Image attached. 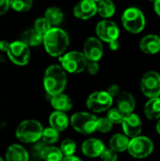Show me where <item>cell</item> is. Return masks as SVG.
<instances>
[{"instance_id":"cell-1","label":"cell","mask_w":160,"mask_h":161,"mask_svg":"<svg viewBox=\"0 0 160 161\" xmlns=\"http://www.w3.org/2000/svg\"><path fill=\"white\" fill-rule=\"evenodd\" d=\"M43 86L50 96L63 93L67 86V75L64 69L57 64L47 67L43 75Z\"/></svg>"},{"instance_id":"cell-2","label":"cell","mask_w":160,"mask_h":161,"mask_svg":"<svg viewBox=\"0 0 160 161\" xmlns=\"http://www.w3.org/2000/svg\"><path fill=\"white\" fill-rule=\"evenodd\" d=\"M70 39L68 34L61 28L52 27L43 36V45L48 53L52 57H62L68 48Z\"/></svg>"},{"instance_id":"cell-3","label":"cell","mask_w":160,"mask_h":161,"mask_svg":"<svg viewBox=\"0 0 160 161\" xmlns=\"http://www.w3.org/2000/svg\"><path fill=\"white\" fill-rule=\"evenodd\" d=\"M43 127L41 124L33 119L23 121L15 130L16 138L24 143H35L41 139Z\"/></svg>"},{"instance_id":"cell-4","label":"cell","mask_w":160,"mask_h":161,"mask_svg":"<svg viewBox=\"0 0 160 161\" xmlns=\"http://www.w3.org/2000/svg\"><path fill=\"white\" fill-rule=\"evenodd\" d=\"M122 22L124 29L132 34L141 33L146 25L143 12L135 7L126 8L122 15Z\"/></svg>"},{"instance_id":"cell-5","label":"cell","mask_w":160,"mask_h":161,"mask_svg":"<svg viewBox=\"0 0 160 161\" xmlns=\"http://www.w3.org/2000/svg\"><path fill=\"white\" fill-rule=\"evenodd\" d=\"M98 118L89 112H76L72 115L70 124L73 128L84 135H90L96 131Z\"/></svg>"},{"instance_id":"cell-6","label":"cell","mask_w":160,"mask_h":161,"mask_svg":"<svg viewBox=\"0 0 160 161\" xmlns=\"http://www.w3.org/2000/svg\"><path fill=\"white\" fill-rule=\"evenodd\" d=\"M59 61L64 71L70 74L82 73L87 68L89 62L83 52L79 51H71L64 54L62 57H60Z\"/></svg>"},{"instance_id":"cell-7","label":"cell","mask_w":160,"mask_h":161,"mask_svg":"<svg viewBox=\"0 0 160 161\" xmlns=\"http://www.w3.org/2000/svg\"><path fill=\"white\" fill-rule=\"evenodd\" d=\"M127 151L134 158L142 159L149 157L153 153L154 142L148 137L139 136L130 140Z\"/></svg>"},{"instance_id":"cell-8","label":"cell","mask_w":160,"mask_h":161,"mask_svg":"<svg viewBox=\"0 0 160 161\" xmlns=\"http://www.w3.org/2000/svg\"><path fill=\"white\" fill-rule=\"evenodd\" d=\"M141 91L150 99L160 97V74L156 71L145 73L141 79Z\"/></svg>"},{"instance_id":"cell-9","label":"cell","mask_w":160,"mask_h":161,"mask_svg":"<svg viewBox=\"0 0 160 161\" xmlns=\"http://www.w3.org/2000/svg\"><path fill=\"white\" fill-rule=\"evenodd\" d=\"M113 104V98L105 91L94 92L87 99V107L95 113H101L108 110Z\"/></svg>"},{"instance_id":"cell-10","label":"cell","mask_w":160,"mask_h":161,"mask_svg":"<svg viewBox=\"0 0 160 161\" xmlns=\"http://www.w3.org/2000/svg\"><path fill=\"white\" fill-rule=\"evenodd\" d=\"M7 54L11 62L19 66H24L29 61L30 48L22 41H15L10 43Z\"/></svg>"},{"instance_id":"cell-11","label":"cell","mask_w":160,"mask_h":161,"mask_svg":"<svg viewBox=\"0 0 160 161\" xmlns=\"http://www.w3.org/2000/svg\"><path fill=\"white\" fill-rule=\"evenodd\" d=\"M95 32L97 38L100 41L106 42H111L118 41L120 35V29L117 24L110 20H102L100 21L95 27Z\"/></svg>"},{"instance_id":"cell-12","label":"cell","mask_w":160,"mask_h":161,"mask_svg":"<svg viewBox=\"0 0 160 161\" xmlns=\"http://www.w3.org/2000/svg\"><path fill=\"white\" fill-rule=\"evenodd\" d=\"M83 54L89 61L98 62L104 54L102 42L97 37H89L83 44Z\"/></svg>"},{"instance_id":"cell-13","label":"cell","mask_w":160,"mask_h":161,"mask_svg":"<svg viewBox=\"0 0 160 161\" xmlns=\"http://www.w3.org/2000/svg\"><path fill=\"white\" fill-rule=\"evenodd\" d=\"M124 133L129 139L137 138L142 131V123L139 115L135 113L128 114L124 117L122 124Z\"/></svg>"},{"instance_id":"cell-14","label":"cell","mask_w":160,"mask_h":161,"mask_svg":"<svg viewBox=\"0 0 160 161\" xmlns=\"http://www.w3.org/2000/svg\"><path fill=\"white\" fill-rule=\"evenodd\" d=\"M74 15L81 20H88L97 13V2L94 0H83L74 8Z\"/></svg>"},{"instance_id":"cell-15","label":"cell","mask_w":160,"mask_h":161,"mask_svg":"<svg viewBox=\"0 0 160 161\" xmlns=\"http://www.w3.org/2000/svg\"><path fill=\"white\" fill-rule=\"evenodd\" d=\"M105 143L96 138H90L83 142L81 145L82 154L88 158H100L102 153L105 151Z\"/></svg>"},{"instance_id":"cell-16","label":"cell","mask_w":160,"mask_h":161,"mask_svg":"<svg viewBox=\"0 0 160 161\" xmlns=\"http://www.w3.org/2000/svg\"><path fill=\"white\" fill-rule=\"evenodd\" d=\"M140 48L147 55H156L160 53V37L155 34L144 36L140 42Z\"/></svg>"},{"instance_id":"cell-17","label":"cell","mask_w":160,"mask_h":161,"mask_svg":"<svg viewBox=\"0 0 160 161\" xmlns=\"http://www.w3.org/2000/svg\"><path fill=\"white\" fill-rule=\"evenodd\" d=\"M118 108L125 115L133 113L136 108V100L132 93L128 92H122L117 98Z\"/></svg>"},{"instance_id":"cell-18","label":"cell","mask_w":160,"mask_h":161,"mask_svg":"<svg viewBox=\"0 0 160 161\" xmlns=\"http://www.w3.org/2000/svg\"><path fill=\"white\" fill-rule=\"evenodd\" d=\"M7 161H28L29 155L25 148L20 144H11L6 151Z\"/></svg>"},{"instance_id":"cell-19","label":"cell","mask_w":160,"mask_h":161,"mask_svg":"<svg viewBox=\"0 0 160 161\" xmlns=\"http://www.w3.org/2000/svg\"><path fill=\"white\" fill-rule=\"evenodd\" d=\"M50 103L51 106L56 109V111L60 112H67L72 109L73 108V101L72 99L64 93H60L58 95L50 96Z\"/></svg>"},{"instance_id":"cell-20","label":"cell","mask_w":160,"mask_h":161,"mask_svg":"<svg viewBox=\"0 0 160 161\" xmlns=\"http://www.w3.org/2000/svg\"><path fill=\"white\" fill-rule=\"evenodd\" d=\"M69 118L66 113L60 111H54L49 117L50 127L54 128L58 132H62L66 130L69 125Z\"/></svg>"},{"instance_id":"cell-21","label":"cell","mask_w":160,"mask_h":161,"mask_svg":"<svg viewBox=\"0 0 160 161\" xmlns=\"http://www.w3.org/2000/svg\"><path fill=\"white\" fill-rule=\"evenodd\" d=\"M130 140L124 134L118 133L113 135L109 140V148L116 153H123L127 151Z\"/></svg>"},{"instance_id":"cell-22","label":"cell","mask_w":160,"mask_h":161,"mask_svg":"<svg viewBox=\"0 0 160 161\" xmlns=\"http://www.w3.org/2000/svg\"><path fill=\"white\" fill-rule=\"evenodd\" d=\"M26 45L30 46H38L43 43V35L39 33L34 27L25 30L21 34V40Z\"/></svg>"},{"instance_id":"cell-23","label":"cell","mask_w":160,"mask_h":161,"mask_svg":"<svg viewBox=\"0 0 160 161\" xmlns=\"http://www.w3.org/2000/svg\"><path fill=\"white\" fill-rule=\"evenodd\" d=\"M40 158L44 161H62L64 156L60 148L54 145H45L40 154Z\"/></svg>"},{"instance_id":"cell-24","label":"cell","mask_w":160,"mask_h":161,"mask_svg":"<svg viewBox=\"0 0 160 161\" xmlns=\"http://www.w3.org/2000/svg\"><path fill=\"white\" fill-rule=\"evenodd\" d=\"M145 116L149 120H159L160 119V98L149 99L144 106Z\"/></svg>"},{"instance_id":"cell-25","label":"cell","mask_w":160,"mask_h":161,"mask_svg":"<svg viewBox=\"0 0 160 161\" xmlns=\"http://www.w3.org/2000/svg\"><path fill=\"white\" fill-rule=\"evenodd\" d=\"M97 2V13L100 14L105 20H108V18H110L114 15L116 11L115 4L110 0H100Z\"/></svg>"},{"instance_id":"cell-26","label":"cell","mask_w":160,"mask_h":161,"mask_svg":"<svg viewBox=\"0 0 160 161\" xmlns=\"http://www.w3.org/2000/svg\"><path fill=\"white\" fill-rule=\"evenodd\" d=\"M44 18L51 25H58L63 21V12L58 7H49L44 12Z\"/></svg>"},{"instance_id":"cell-27","label":"cell","mask_w":160,"mask_h":161,"mask_svg":"<svg viewBox=\"0 0 160 161\" xmlns=\"http://www.w3.org/2000/svg\"><path fill=\"white\" fill-rule=\"evenodd\" d=\"M41 140H42L43 143H45L47 145H53L54 143L58 142L59 132H58L57 130H55L54 128H52L50 126L46 127L43 129Z\"/></svg>"},{"instance_id":"cell-28","label":"cell","mask_w":160,"mask_h":161,"mask_svg":"<svg viewBox=\"0 0 160 161\" xmlns=\"http://www.w3.org/2000/svg\"><path fill=\"white\" fill-rule=\"evenodd\" d=\"M60 150L64 157H72L75 153L76 150V143L72 139H65L60 143Z\"/></svg>"},{"instance_id":"cell-29","label":"cell","mask_w":160,"mask_h":161,"mask_svg":"<svg viewBox=\"0 0 160 161\" xmlns=\"http://www.w3.org/2000/svg\"><path fill=\"white\" fill-rule=\"evenodd\" d=\"M9 5L10 8H12L14 10L25 12L32 8L33 2L31 0H12L9 1Z\"/></svg>"},{"instance_id":"cell-30","label":"cell","mask_w":160,"mask_h":161,"mask_svg":"<svg viewBox=\"0 0 160 161\" xmlns=\"http://www.w3.org/2000/svg\"><path fill=\"white\" fill-rule=\"evenodd\" d=\"M125 116L126 115L123 111H121L118 108H116L109 109L107 117L113 125H122Z\"/></svg>"},{"instance_id":"cell-31","label":"cell","mask_w":160,"mask_h":161,"mask_svg":"<svg viewBox=\"0 0 160 161\" xmlns=\"http://www.w3.org/2000/svg\"><path fill=\"white\" fill-rule=\"evenodd\" d=\"M34 28L39 33H41V35L44 36L52 28V25H51V24L44 17H41V18H38L35 21V23H34Z\"/></svg>"},{"instance_id":"cell-32","label":"cell","mask_w":160,"mask_h":161,"mask_svg":"<svg viewBox=\"0 0 160 161\" xmlns=\"http://www.w3.org/2000/svg\"><path fill=\"white\" fill-rule=\"evenodd\" d=\"M112 126H113V124L108 119V117L98 118L96 131H99L101 133H108L109 131H111Z\"/></svg>"},{"instance_id":"cell-33","label":"cell","mask_w":160,"mask_h":161,"mask_svg":"<svg viewBox=\"0 0 160 161\" xmlns=\"http://www.w3.org/2000/svg\"><path fill=\"white\" fill-rule=\"evenodd\" d=\"M100 158L102 161H117L118 155L116 152H114L110 148H106L105 151L100 156Z\"/></svg>"},{"instance_id":"cell-34","label":"cell","mask_w":160,"mask_h":161,"mask_svg":"<svg viewBox=\"0 0 160 161\" xmlns=\"http://www.w3.org/2000/svg\"><path fill=\"white\" fill-rule=\"evenodd\" d=\"M86 69L91 75H96L100 71V65L96 61H89Z\"/></svg>"},{"instance_id":"cell-35","label":"cell","mask_w":160,"mask_h":161,"mask_svg":"<svg viewBox=\"0 0 160 161\" xmlns=\"http://www.w3.org/2000/svg\"><path fill=\"white\" fill-rule=\"evenodd\" d=\"M112 98L114 97H118L120 95V93L122 92L121 90H120V87L117 85V84H112L108 87V89L106 91Z\"/></svg>"},{"instance_id":"cell-36","label":"cell","mask_w":160,"mask_h":161,"mask_svg":"<svg viewBox=\"0 0 160 161\" xmlns=\"http://www.w3.org/2000/svg\"><path fill=\"white\" fill-rule=\"evenodd\" d=\"M9 8H10L9 1H8V0H0V16L4 15L8 10Z\"/></svg>"},{"instance_id":"cell-37","label":"cell","mask_w":160,"mask_h":161,"mask_svg":"<svg viewBox=\"0 0 160 161\" xmlns=\"http://www.w3.org/2000/svg\"><path fill=\"white\" fill-rule=\"evenodd\" d=\"M9 46H10V42H8V41H5V40L0 41V50L1 51L8 53V51L9 49Z\"/></svg>"},{"instance_id":"cell-38","label":"cell","mask_w":160,"mask_h":161,"mask_svg":"<svg viewBox=\"0 0 160 161\" xmlns=\"http://www.w3.org/2000/svg\"><path fill=\"white\" fill-rule=\"evenodd\" d=\"M108 44H109L108 46H109L110 50H112V51H117V50L120 48V43H119V42H118V41L111 42H109Z\"/></svg>"},{"instance_id":"cell-39","label":"cell","mask_w":160,"mask_h":161,"mask_svg":"<svg viewBox=\"0 0 160 161\" xmlns=\"http://www.w3.org/2000/svg\"><path fill=\"white\" fill-rule=\"evenodd\" d=\"M154 9H155V12L160 17V0H157L154 3Z\"/></svg>"},{"instance_id":"cell-40","label":"cell","mask_w":160,"mask_h":161,"mask_svg":"<svg viewBox=\"0 0 160 161\" xmlns=\"http://www.w3.org/2000/svg\"><path fill=\"white\" fill-rule=\"evenodd\" d=\"M62 161H82L79 158L75 157V156H72V157H64V158Z\"/></svg>"},{"instance_id":"cell-41","label":"cell","mask_w":160,"mask_h":161,"mask_svg":"<svg viewBox=\"0 0 160 161\" xmlns=\"http://www.w3.org/2000/svg\"><path fill=\"white\" fill-rule=\"evenodd\" d=\"M156 130H157V134L160 136V119L159 121L157 123V125H156Z\"/></svg>"},{"instance_id":"cell-42","label":"cell","mask_w":160,"mask_h":161,"mask_svg":"<svg viewBox=\"0 0 160 161\" xmlns=\"http://www.w3.org/2000/svg\"><path fill=\"white\" fill-rule=\"evenodd\" d=\"M0 161H5V160H4V159H3V158H2L0 157Z\"/></svg>"},{"instance_id":"cell-43","label":"cell","mask_w":160,"mask_h":161,"mask_svg":"<svg viewBox=\"0 0 160 161\" xmlns=\"http://www.w3.org/2000/svg\"><path fill=\"white\" fill-rule=\"evenodd\" d=\"M159 55H160V53H159Z\"/></svg>"},{"instance_id":"cell-44","label":"cell","mask_w":160,"mask_h":161,"mask_svg":"<svg viewBox=\"0 0 160 161\" xmlns=\"http://www.w3.org/2000/svg\"><path fill=\"white\" fill-rule=\"evenodd\" d=\"M159 98H160V97H159Z\"/></svg>"},{"instance_id":"cell-45","label":"cell","mask_w":160,"mask_h":161,"mask_svg":"<svg viewBox=\"0 0 160 161\" xmlns=\"http://www.w3.org/2000/svg\"><path fill=\"white\" fill-rule=\"evenodd\" d=\"M159 37H160V36H159Z\"/></svg>"}]
</instances>
